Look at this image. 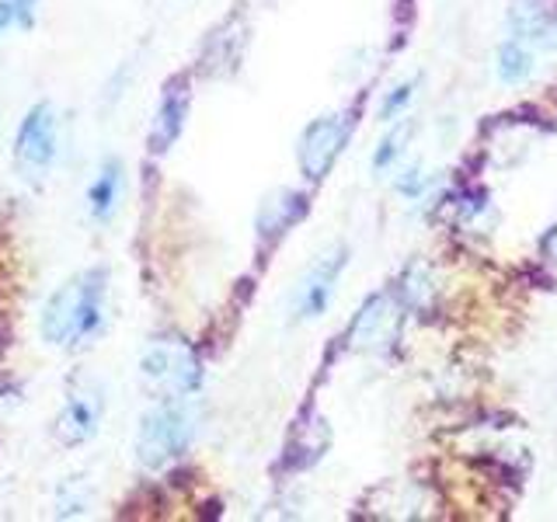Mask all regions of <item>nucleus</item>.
Listing matches in <instances>:
<instances>
[{
	"label": "nucleus",
	"instance_id": "nucleus-1",
	"mask_svg": "<svg viewBox=\"0 0 557 522\" xmlns=\"http://www.w3.org/2000/svg\"><path fill=\"white\" fill-rule=\"evenodd\" d=\"M104 293H109V272L104 269L74 275L63 289L49 296L42 310V338L49 345H81L95 338L104 321Z\"/></svg>",
	"mask_w": 557,
	"mask_h": 522
},
{
	"label": "nucleus",
	"instance_id": "nucleus-2",
	"mask_svg": "<svg viewBox=\"0 0 557 522\" xmlns=\"http://www.w3.org/2000/svg\"><path fill=\"white\" fill-rule=\"evenodd\" d=\"M196 425H191V414L185 405H178V397H168L161 408H153L136 435V460L157 470L171 463L174 457H182L188 449Z\"/></svg>",
	"mask_w": 557,
	"mask_h": 522
},
{
	"label": "nucleus",
	"instance_id": "nucleus-3",
	"mask_svg": "<svg viewBox=\"0 0 557 522\" xmlns=\"http://www.w3.org/2000/svg\"><path fill=\"white\" fill-rule=\"evenodd\" d=\"M139 370H144V376L164 397H188V394H196L202 383V365L191 356V348H185L182 341L150 345L144 359H139Z\"/></svg>",
	"mask_w": 557,
	"mask_h": 522
},
{
	"label": "nucleus",
	"instance_id": "nucleus-4",
	"mask_svg": "<svg viewBox=\"0 0 557 522\" xmlns=\"http://www.w3.org/2000/svg\"><path fill=\"white\" fill-rule=\"evenodd\" d=\"M345 139H348V122L342 115L313 119L310 126L304 129V136H300V150H296L304 178L321 182L324 174L331 171V164H335V157L342 153Z\"/></svg>",
	"mask_w": 557,
	"mask_h": 522
},
{
	"label": "nucleus",
	"instance_id": "nucleus-5",
	"mask_svg": "<svg viewBox=\"0 0 557 522\" xmlns=\"http://www.w3.org/2000/svg\"><path fill=\"white\" fill-rule=\"evenodd\" d=\"M14 157L17 167L28 174L46 171L52 164V157H57V115H52L49 104H35L22 126H17Z\"/></svg>",
	"mask_w": 557,
	"mask_h": 522
},
{
	"label": "nucleus",
	"instance_id": "nucleus-6",
	"mask_svg": "<svg viewBox=\"0 0 557 522\" xmlns=\"http://www.w3.org/2000/svg\"><path fill=\"white\" fill-rule=\"evenodd\" d=\"M342 269H345V248H335V251H327L318 261V265H313L304 275L300 289H296V296H293L296 318H300V321L321 318V313L327 310V303H331V293H335V283H338Z\"/></svg>",
	"mask_w": 557,
	"mask_h": 522
},
{
	"label": "nucleus",
	"instance_id": "nucleus-7",
	"mask_svg": "<svg viewBox=\"0 0 557 522\" xmlns=\"http://www.w3.org/2000/svg\"><path fill=\"white\" fill-rule=\"evenodd\" d=\"M185 115H188V84L171 80L161 104H157V115H153V126H150V150L153 153H168L174 147V139H178L185 129Z\"/></svg>",
	"mask_w": 557,
	"mask_h": 522
},
{
	"label": "nucleus",
	"instance_id": "nucleus-8",
	"mask_svg": "<svg viewBox=\"0 0 557 522\" xmlns=\"http://www.w3.org/2000/svg\"><path fill=\"white\" fill-rule=\"evenodd\" d=\"M304 209H307V199L300 196V191H289V188L275 191V196H269L258 209V237L261 240L283 237L289 226L304 216Z\"/></svg>",
	"mask_w": 557,
	"mask_h": 522
},
{
	"label": "nucleus",
	"instance_id": "nucleus-9",
	"mask_svg": "<svg viewBox=\"0 0 557 522\" xmlns=\"http://www.w3.org/2000/svg\"><path fill=\"white\" fill-rule=\"evenodd\" d=\"M98 422H101V397L91 390L70 394L63 418H60V435L70 446H77L84 439H91V435L98 432Z\"/></svg>",
	"mask_w": 557,
	"mask_h": 522
},
{
	"label": "nucleus",
	"instance_id": "nucleus-10",
	"mask_svg": "<svg viewBox=\"0 0 557 522\" xmlns=\"http://www.w3.org/2000/svg\"><path fill=\"white\" fill-rule=\"evenodd\" d=\"M119 196H122V164L104 161L98 178L87 185V209H91V216L112 220V213L119 209Z\"/></svg>",
	"mask_w": 557,
	"mask_h": 522
},
{
	"label": "nucleus",
	"instance_id": "nucleus-11",
	"mask_svg": "<svg viewBox=\"0 0 557 522\" xmlns=\"http://www.w3.org/2000/svg\"><path fill=\"white\" fill-rule=\"evenodd\" d=\"M530 70H533V60H530V52L522 49L519 42H505L502 52H498V77L505 84H519V80H527L530 77Z\"/></svg>",
	"mask_w": 557,
	"mask_h": 522
},
{
	"label": "nucleus",
	"instance_id": "nucleus-12",
	"mask_svg": "<svg viewBox=\"0 0 557 522\" xmlns=\"http://www.w3.org/2000/svg\"><path fill=\"white\" fill-rule=\"evenodd\" d=\"M411 95H414V84H397L394 91H391L387 98H383V104H380V119H383V122L397 119V115L411 104Z\"/></svg>",
	"mask_w": 557,
	"mask_h": 522
},
{
	"label": "nucleus",
	"instance_id": "nucleus-13",
	"mask_svg": "<svg viewBox=\"0 0 557 522\" xmlns=\"http://www.w3.org/2000/svg\"><path fill=\"white\" fill-rule=\"evenodd\" d=\"M397 139H400V133H391L387 139H383L380 150L373 153V171H383L394 161V157H397Z\"/></svg>",
	"mask_w": 557,
	"mask_h": 522
},
{
	"label": "nucleus",
	"instance_id": "nucleus-14",
	"mask_svg": "<svg viewBox=\"0 0 557 522\" xmlns=\"http://www.w3.org/2000/svg\"><path fill=\"white\" fill-rule=\"evenodd\" d=\"M14 22H17V8L11 0H0V35H4Z\"/></svg>",
	"mask_w": 557,
	"mask_h": 522
},
{
	"label": "nucleus",
	"instance_id": "nucleus-15",
	"mask_svg": "<svg viewBox=\"0 0 557 522\" xmlns=\"http://www.w3.org/2000/svg\"><path fill=\"white\" fill-rule=\"evenodd\" d=\"M400 191H405V196H418V191H422V182H418V171H408V178H400V185H397Z\"/></svg>",
	"mask_w": 557,
	"mask_h": 522
},
{
	"label": "nucleus",
	"instance_id": "nucleus-16",
	"mask_svg": "<svg viewBox=\"0 0 557 522\" xmlns=\"http://www.w3.org/2000/svg\"><path fill=\"white\" fill-rule=\"evenodd\" d=\"M11 4L17 8V22H22V25H32V8H35V0H11Z\"/></svg>",
	"mask_w": 557,
	"mask_h": 522
}]
</instances>
